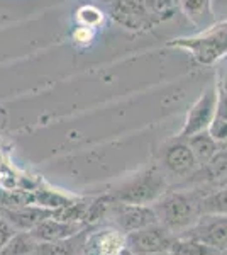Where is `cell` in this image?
Wrapping results in <instances>:
<instances>
[{
	"mask_svg": "<svg viewBox=\"0 0 227 255\" xmlns=\"http://www.w3.org/2000/svg\"><path fill=\"white\" fill-rule=\"evenodd\" d=\"M114 218L124 235L158 223V216L150 204H114Z\"/></svg>",
	"mask_w": 227,
	"mask_h": 255,
	"instance_id": "cell-8",
	"label": "cell"
},
{
	"mask_svg": "<svg viewBox=\"0 0 227 255\" xmlns=\"http://www.w3.org/2000/svg\"><path fill=\"white\" fill-rule=\"evenodd\" d=\"M219 255H227V247H226V249H222V250H219Z\"/></svg>",
	"mask_w": 227,
	"mask_h": 255,
	"instance_id": "cell-28",
	"label": "cell"
},
{
	"mask_svg": "<svg viewBox=\"0 0 227 255\" xmlns=\"http://www.w3.org/2000/svg\"><path fill=\"white\" fill-rule=\"evenodd\" d=\"M92 34H93V32H92L90 27H83V26H81V27H78V29L75 31L73 38H75V41H81V39H83V41H90V39H92Z\"/></svg>",
	"mask_w": 227,
	"mask_h": 255,
	"instance_id": "cell-26",
	"label": "cell"
},
{
	"mask_svg": "<svg viewBox=\"0 0 227 255\" xmlns=\"http://www.w3.org/2000/svg\"><path fill=\"white\" fill-rule=\"evenodd\" d=\"M14 230H12V225L9 221L5 220V218H0V250L3 249V245L7 244V240L14 235Z\"/></svg>",
	"mask_w": 227,
	"mask_h": 255,
	"instance_id": "cell-25",
	"label": "cell"
},
{
	"mask_svg": "<svg viewBox=\"0 0 227 255\" xmlns=\"http://www.w3.org/2000/svg\"><path fill=\"white\" fill-rule=\"evenodd\" d=\"M217 90V109L216 116L221 119H227V75L222 77L216 85Z\"/></svg>",
	"mask_w": 227,
	"mask_h": 255,
	"instance_id": "cell-23",
	"label": "cell"
},
{
	"mask_svg": "<svg viewBox=\"0 0 227 255\" xmlns=\"http://www.w3.org/2000/svg\"><path fill=\"white\" fill-rule=\"evenodd\" d=\"M199 209L200 215L227 216V187L210 192V194L199 199Z\"/></svg>",
	"mask_w": 227,
	"mask_h": 255,
	"instance_id": "cell-15",
	"label": "cell"
},
{
	"mask_svg": "<svg viewBox=\"0 0 227 255\" xmlns=\"http://www.w3.org/2000/svg\"><path fill=\"white\" fill-rule=\"evenodd\" d=\"M76 17H78V22L81 24L83 27H97L98 24L104 20V15L102 12L97 9V7H92V5H83L81 9H78L76 12Z\"/></svg>",
	"mask_w": 227,
	"mask_h": 255,
	"instance_id": "cell-22",
	"label": "cell"
},
{
	"mask_svg": "<svg viewBox=\"0 0 227 255\" xmlns=\"http://www.w3.org/2000/svg\"><path fill=\"white\" fill-rule=\"evenodd\" d=\"M115 255H138V254H134V252H133V250H131V249H129V247H127V245H124V247H122V249H121V250H119V252H117V254H115Z\"/></svg>",
	"mask_w": 227,
	"mask_h": 255,
	"instance_id": "cell-27",
	"label": "cell"
},
{
	"mask_svg": "<svg viewBox=\"0 0 227 255\" xmlns=\"http://www.w3.org/2000/svg\"><path fill=\"white\" fill-rule=\"evenodd\" d=\"M126 245V235L121 230H104L85 242L83 255H115Z\"/></svg>",
	"mask_w": 227,
	"mask_h": 255,
	"instance_id": "cell-11",
	"label": "cell"
},
{
	"mask_svg": "<svg viewBox=\"0 0 227 255\" xmlns=\"http://www.w3.org/2000/svg\"><path fill=\"white\" fill-rule=\"evenodd\" d=\"M104 2H109V3H110V2H112V0H104Z\"/></svg>",
	"mask_w": 227,
	"mask_h": 255,
	"instance_id": "cell-29",
	"label": "cell"
},
{
	"mask_svg": "<svg viewBox=\"0 0 227 255\" xmlns=\"http://www.w3.org/2000/svg\"><path fill=\"white\" fill-rule=\"evenodd\" d=\"M185 238H192L216 250L227 247V216L200 215L197 223L187 230Z\"/></svg>",
	"mask_w": 227,
	"mask_h": 255,
	"instance_id": "cell-7",
	"label": "cell"
},
{
	"mask_svg": "<svg viewBox=\"0 0 227 255\" xmlns=\"http://www.w3.org/2000/svg\"><path fill=\"white\" fill-rule=\"evenodd\" d=\"M216 109H217V90L216 85L209 87L207 90L200 94V97L193 102V106L190 108L185 125L178 133L180 139H187L190 136L202 131H207L210 123L216 118Z\"/></svg>",
	"mask_w": 227,
	"mask_h": 255,
	"instance_id": "cell-6",
	"label": "cell"
},
{
	"mask_svg": "<svg viewBox=\"0 0 227 255\" xmlns=\"http://www.w3.org/2000/svg\"><path fill=\"white\" fill-rule=\"evenodd\" d=\"M76 237L67 238V240L43 242V244H38L36 252H38V255H75L76 254V245H75Z\"/></svg>",
	"mask_w": 227,
	"mask_h": 255,
	"instance_id": "cell-18",
	"label": "cell"
},
{
	"mask_svg": "<svg viewBox=\"0 0 227 255\" xmlns=\"http://www.w3.org/2000/svg\"><path fill=\"white\" fill-rule=\"evenodd\" d=\"M164 177L156 168H150L122 186L115 199L126 204H152L164 194Z\"/></svg>",
	"mask_w": 227,
	"mask_h": 255,
	"instance_id": "cell-3",
	"label": "cell"
},
{
	"mask_svg": "<svg viewBox=\"0 0 227 255\" xmlns=\"http://www.w3.org/2000/svg\"><path fill=\"white\" fill-rule=\"evenodd\" d=\"M180 7L193 24H207V20H212L210 0H180Z\"/></svg>",
	"mask_w": 227,
	"mask_h": 255,
	"instance_id": "cell-16",
	"label": "cell"
},
{
	"mask_svg": "<svg viewBox=\"0 0 227 255\" xmlns=\"http://www.w3.org/2000/svg\"><path fill=\"white\" fill-rule=\"evenodd\" d=\"M187 143H188V146L192 148L199 167L205 165L219 150V143L210 136L209 131H202V133H197V134H193V136L187 138Z\"/></svg>",
	"mask_w": 227,
	"mask_h": 255,
	"instance_id": "cell-13",
	"label": "cell"
},
{
	"mask_svg": "<svg viewBox=\"0 0 227 255\" xmlns=\"http://www.w3.org/2000/svg\"><path fill=\"white\" fill-rule=\"evenodd\" d=\"M168 46L187 49L202 65H212L227 55V19L193 38H176L168 41Z\"/></svg>",
	"mask_w": 227,
	"mask_h": 255,
	"instance_id": "cell-2",
	"label": "cell"
},
{
	"mask_svg": "<svg viewBox=\"0 0 227 255\" xmlns=\"http://www.w3.org/2000/svg\"><path fill=\"white\" fill-rule=\"evenodd\" d=\"M163 165L175 175H188L199 168L197 158L187 139L175 138L163 150Z\"/></svg>",
	"mask_w": 227,
	"mask_h": 255,
	"instance_id": "cell-9",
	"label": "cell"
},
{
	"mask_svg": "<svg viewBox=\"0 0 227 255\" xmlns=\"http://www.w3.org/2000/svg\"><path fill=\"white\" fill-rule=\"evenodd\" d=\"M173 242L175 238L171 232L159 223L126 233V245L138 255L170 254Z\"/></svg>",
	"mask_w": 227,
	"mask_h": 255,
	"instance_id": "cell-5",
	"label": "cell"
},
{
	"mask_svg": "<svg viewBox=\"0 0 227 255\" xmlns=\"http://www.w3.org/2000/svg\"><path fill=\"white\" fill-rule=\"evenodd\" d=\"M32 196H34V206L51 209V211H56V209H61L73 203L68 197L58 194V192H53V191H36Z\"/></svg>",
	"mask_w": 227,
	"mask_h": 255,
	"instance_id": "cell-19",
	"label": "cell"
},
{
	"mask_svg": "<svg viewBox=\"0 0 227 255\" xmlns=\"http://www.w3.org/2000/svg\"><path fill=\"white\" fill-rule=\"evenodd\" d=\"M152 204H154L152 209L158 216V223L171 233L187 232L200 218L199 199L187 192L163 194Z\"/></svg>",
	"mask_w": 227,
	"mask_h": 255,
	"instance_id": "cell-1",
	"label": "cell"
},
{
	"mask_svg": "<svg viewBox=\"0 0 227 255\" xmlns=\"http://www.w3.org/2000/svg\"><path fill=\"white\" fill-rule=\"evenodd\" d=\"M83 223H76V221H61L56 218H46L34 228H31V235L36 238L38 244L43 242H56V240H67V238L76 237L81 233Z\"/></svg>",
	"mask_w": 227,
	"mask_h": 255,
	"instance_id": "cell-10",
	"label": "cell"
},
{
	"mask_svg": "<svg viewBox=\"0 0 227 255\" xmlns=\"http://www.w3.org/2000/svg\"><path fill=\"white\" fill-rule=\"evenodd\" d=\"M110 17L129 31H148L158 24L148 0H112Z\"/></svg>",
	"mask_w": 227,
	"mask_h": 255,
	"instance_id": "cell-4",
	"label": "cell"
},
{
	"mask_svg": "<svg viewBox=\"0 0 227 255\" xmlns=\"http://www.w3.org/2000/svg\"><path fill=\"white\" fill-rule=\"evenodd\" d=\"M51 209H44L39 206H24V208H14V209H7L5 211V220L9 221L10 225L17 226L19 230H31L34 228L36 225H39L43 220L53 216Z\"/></svg>",
	"mask_w": 227,
	"mask_h": 255,
	"instance_id": "cell-12",
	"label": "cell"
},
{
	"mask_svg": "<svg viewBox=\"0 0 227 255\" xmlns=\"http://www.w3.org/2000/svg\"><path fill=\"white\" fill-rule=\"evenodd\" d=\"M170 254L171 255H219V250L200 244L197 240H192V238L183 237L173 242Z\"/></svg>",
	"mask_w": 227,
	"mask_h": 255,
	"instance_id": "cell-17",
	"label": "cell"
},
{
	"mask_svg": "<svg viewBox=\"0 0 227 255\" xmlns=\"http://www.w3.org/2000/svg\"><path fill=\"white\" fill-rule=\"evenodd\" d=\"M114 203V197H98L95 199L92 204H88V209H86V215H85V221L88 223H93V221H98L100 218L105 216V213L112 208Z\"/></svg>",
	"mask_w": 227,
	"mask_h": 255,
	"instance_id": "cell-21",
	"label": "cell"
},
{
	"mask_svg": "<svg viewBox=\"0 0 227 255\" xmlns=\"http://www.w3.org/2000/svg\"><path fill=\"white\" fill-rule=\"evenodd\" d=\"M38 249V242L31 235L27 230H20V232L14 233L3 249L0 250V255H31Z\"/></svg>",
	"mask_w": 227,
	"mask_h": 255,
	"instance_id": "cell-14",
	"label": "cell"
},
{
	"mask_svg": "<svg viewBox=\"0 0 227 255\" xmlns=\"http://www.w3.org/2000/svg\"><path fill=\"white\" fill-rule=\"evenodd\" d=\"M148 3H150V9L158 22L170 19L180 7V0H148Z\"/></svg>",
	"mask_w": 227,
	"mask_h": 255,
	"instance_id": "cell-20",
	"label": "cell"
},
{
	"mask_svg": "<svg viewBox=\"0 0 227 255\" xmlns=\"http://www.w3.org/2000/svg\"><path fill=\"white\" fill-rule=\"evenodd\" d=\"M209 134L212 136L216 141L221 145V143L227 141V119H221V118H214V121L210 123L209 126Z\"/></svg>",
	"mask_w": 227,
	"mask_h": 255,
	"instance_id": "cell-24",
	"label": "cell"
}]
</instances>
